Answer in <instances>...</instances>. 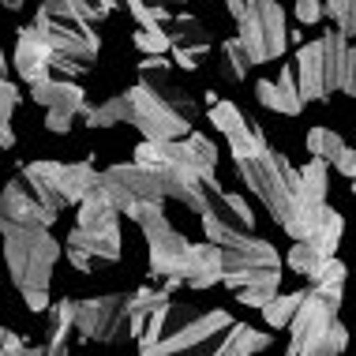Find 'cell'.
Returning a JSON list of instances; mask_svg holds the SVG:
<instances>
[{
	"mask_svg": "<svg viewBox=\"0 0 356 356\" xmlns=\"http://www.w3.org/2000/svg\"><path fill=\"white\" fill-rule=\"evenodd\" d=\"M128 98L131 128H139L143 139H184L199 113L184 86L172 79V60L161 56H147L139 64V83L128 90Z\"/></svg>",
	"mask_w": 356,
	"mask_h": 356,
	"instance_id": "6da1fadb",
	"label": "cell"
},
{
	"mask_svg": "<svg viewBox=\"0 0 356 356\" xmlns=\"http://www.w3.org/2000/svg\"><path fill=\"white\" fill-rule=\"evenodd\" d=\"M229 326L233 319L221 307L169 300L139 330V356H214Z\"/></svg>",
	"mask_w": 356,
	"mask_h": 356,
	"instance_id": "7a4b0ae2",
	"label": "cell"
},
{
	"mask_svg": "<svg viewBox=\"0 0 356 356\" xmlns=\"http://www.w3.org/2000/svg\"><path fill=\"white\" fill-rule=\"evenodd\" d=\"M4 233V266L31 312L49 307L53 266L60 259V240L45 225H23V221H0Z\"/></svg>",
	"mask_w": 356,
	"mask_h": 356,
	"instance_id": "3957f363",
	"label": "cell"
},
{
	"mask_svg": "<svg viewBox=\"0 0 356 356\" xmlns=\"http://www.w3.org/2000/svg\"><path fill=\"white\" fill-rule=\"evenodd\" d=\"M136 165L158 172L165 199H180L184 184L214 177L218 147L199 131H188L184 139H143L136 147Z\"/></svg>",
	"mask_w": 356,
	"mask_h": 356,
	"instance_id": "277c9868",
	"label": "cell"
},
{
	"mask_svg": "<svg viewBox=\"0 0 356 356\" xmlns=\"http://www.w3.org/2000/svg\"><path fill=\"white\" fill-rule=\"evenodd\" d=\"M221 285L240 296V304L263 307L282 293V255L270 240L244 233L240 240L221 248Z\"/></svg>",
	"mask_w": 356,
	"mask_h": 356,
	"instance_id": "5b68a950",
	"label": "cell"
},
{
	"mask_svg": "<svg viewBox=\"0 0 356 356\" xmlns=\"http://www.w3.org/2000/svg\"><path fill=\"white\" fill-rule=\"evenodd\" d=\"M34 26L42 31L45 42H49L60 75H83V72L94 68L102 38L94 31V23H86L75 8L60 4V0H38Z\"/></svg>",
	"mask_w": 356,
	"mask_h": 356,
	"instance_id": "8992f818",
	"label": "cell"
},
{
	"mask_svg": "<svg viewBox=\"0 0 356 356\" xmlns=\"http://www.w3.org/2000/svg\"><path fill=\"white\" fill-rule=\"evenodd\" d=\"M338 300L304 289V300L289 323V353L285 356H338L349 345V330L338 319Z\"/></svg>",
	"mask_w": 356,
	"mask_h": 356,
	"instance_id": "52a82bcc",
	"label": "cell"
},
{
	"mask_svg": "<svg viewBox=\"0 0 356 356\" xmlns=\"http://www.w3.org/2000/svg\"><path fill=\"white\" fill-rule=\"evenodd\" d=\"M349 38L338 26L326 31L315 42H304L296 49L293 72H296V86H300V98L312 102H330L334 90H341L345 83V64H349Z\"/></svg>",
	"mask_w": 356,
	"mask_h": 356,
	"instance_id": "ba28073f",
	"label": "cell"
},
{
	"mask_svg": "<svg viewBox=\"0 0 356 356\" xmlns=\"http://www.w3.org/2000/svg\"><path fill=\"white\" fill-rule=\"evenodd\" d=\"M236 172L248 184V191L274 214V221H282L289 203H293V184H296L293 161H289L282 150L266 147L263 154H255V158H240Z\"/></svg>",
	"mask_w": 356,
	"mask_h": 356,
	"instance_id": "9c48e42d",
	"label": "cell"
},
{
	"mask_svg": "<svg viewBox=\"0 0 356 356\" xmlns=\"http://www.w3.org/2000/svg\"><path fill=\"white\" fill-rule=\"evenodd\" d=\"M136 225L143 229L147 236V252H150V277H161L165 289H180V266H184V252H188V240L169 225L165 210L161 203H150V207H136L128 214Z\"/></svg>",
	"mask_w": 356,
	"mask_h": 356,
	"instance_id": "30bf717a",
	"label": "cell"
},
{
	"mask_svg": "<svg viewBox=\"0 0 356 356\" xmlns=\"http://www.w3.org/2000/svg\"><path fill=\"white\" fill-rule=\"evenodd\" d=\"M19 177L31 180V188L53 210H68L86 199V191L98 180V169L90 161H31V165H23Z\"/></svg>",
	"mask_w": 356,
	"mask_h": 356,
	"instance_id": "8fae6325",
	"label": "cell"
},
{
	"mask_svg": "<svg viewBox=\"0 0 356 356\" xmlns=\"http://www.w3.org/2000/svg\"><path fill=\"white\" fill-rule=\"evenodd\" d=\"M236 42L244 45V53L252 64L277 60L289 45L282 4H274V0H255V4L236 19Z\"/></svg>",
	"mask_w": 356,
	"mask_h": 356,
	"instance_id": "7c38bea8",
	"label": "cell"
},
{
	"mask_svg": "<svg viewBox=\"0 0 356 356\" xmlns=\"http://www.w3.org/2000/svg\"><path fill=\"white\" fill-rule=\"evenodd\" d=\"M94 188L109 199L117 214H131L136 207H150V203H165V191H161L158 172L143 169V165H136V161L102 169L98 180H94Z\"/></svg>",
	"mask_w": 356,
	"mask_h": 356,
	"instance_id": "4fadbf2b",
	"label": "cell"
},
{
	"mask_svg": "<svg viewBox=\"0 0 356 356\" xmlns=\"http://www.w3.org/2000/svg\"><path fill=\"white\" fill-rule=\"evenodd\" d=\"M131 293H105V296H86L75 300V334L94 345H113L131 334V315H128Z\"/></svg>",
	"mask_w": 356,
	"mask_h": 356,
	"instance_id": "5bb4252c",
	"label": "cell"
},
{
	"mask_svg": "<svg viewBox=\"0 0 356 356\" xmlns=\"http://www.w3.org/2000/svg\"><path fill=\"white\" fill-rule=\"evenodd\" d=\"M326 188H330V165L319 158L304 161L300 169H296V184H293V203H289L285 218L277 221V225L285 229L293 240H300L307 229L319 221V214L330 203H326Z\"/></svg>",
	"mask_w": 356,
	"mask_h": 356,
	"instance_id": "9a60e30c",
	"label": "cell"
},
{
	"mask_svg": "<svg viewBox=\"0 0 356 356\" xmlns=\"http://www.w3.org/2000/svg\"><path fill=\"white\" fill-rule=\"evenodd\" d=\"M120 252H124L120 225H113V229H83V225H75L68 233V240H64V255H68L72 266L83 270V274L117 266Z\"/></svg>",
	"mask_w": 356,
	"mask_h": 356,
	"instance_id": "2e32d148",
	"label": "cell"
},
{
	"mask_svg": "<svg viewBox=\"0 0 356 356\" xmlns=\"http://www.w3.org/2000/svg\"><path fill=\"white\" fill-rule=\"evenodd\" d=\"M199 221H203V233H207L210 244L225 248V244H233V240H240L244 233H252L255 214H252V207H248L240 195L218 188L214 195H210V203L203 207Z\"/></svg>",
	"mask_w": 356,
	"mask_h": 356,
	"instance_id": "e0dca14e",
	"label": "cell"
},
{
	"mask_svg": "<svg viewBox=\"0 0 356 356\" xmlns=\"http://www.w3.org/2000/svg\"><path fill=\"white\" fill-rule=\"evenodd\" d=\"M31 102L38 105H45V128L56 131V136H64V131H72V124L75 117L83 113V105H86V90L75 79H42V83H34L31 86Z\"/></svg>",
	"mask_w": 356,
	"mask_h": 356,
	"instance_id": "ac0fdd59",
	"label": "cell"
},
{
	"mask_svg": "<svg viewBox=\"0 0 356 356\" xmlns=\"http://www.w3.org/2000/svg\"><path fill=\"white\" fill-rule=\"evenodd\" d=\"M210 124L221 131V136L229 139V150H233V158H255V154H263L270 143H266L263 128H255L252 120L240 113V105L233 102H214L210 105Z\"/></svg>",
	"mask_w": 356,
	"mask_h": 356,
	"instance_id": "d6986e66",
	"label": "cell"
},
{
	"mask_svg": "<svg viewBox=\"0 0 356 356\" xmlns=\"http://www.w3.org/2000/svg\"><path fill=\"white\" fill-rule=\"evenodd\" d=\"M60 218V210H53L42 195L31 188V180L15 177L8 180V188L0 191V221H23V225H45Z\"/></svg>",
	"mask_w": 356,
	"mask_h": 356,
	"instance_id": "ffe728a7",
	"label": "cell"
},
{
	"mask_svg": "<svg viewBox=\"0 0 356 356\" xmlns=\"http://www.w3.org/2000/svg\"><path fill=\"white\" fill-rule=\"evenodd\" d=\"M210 45H214V38H210V26L199 15L180 12L169 23V53H172V64H177V68L195 72L199 60L210 53Z\"/></svg>",
	"mask_w": 356,
	"mask_h": 356,
	"instance_id": "44dd1931",
	"label": "cell"
},
{
	"mask_svg": "<svg viewBox=\"0 0 356 356\" xmlns=\"http://www.w3.org/2000/svg\"><path fill=\"white\" fill-rule=\"evenodd\" d=\"M12 68L15 75L23 83H42V79H49V75L56 72V56L49 49V42L42 38V31L31 23V26H23L15 38V56H12Z\"/></svg>",
	"mask_w": 356,
	"mask_h": 356,
	"instance_id": "7402d4cb",
	"label": "cell"
},
{
	"mask_svg": "<svg viewBox=\"0 0 356 356\" xmlns=\"http://www.w3.org/2000/svg\"><path fill=\"white\" fill-rule=\"evenodd\" d=\"M255 98L263 109L270 113H282V117H300L304 113V98H300V86H296V72L293 64H285L277 72V79H259L255 83Z\"/></svg>",
	"mask_w": 356,
	"mask_h": 356,
	"instance_id": "603a6c76",
	"label": "cell"
},
{
	"mask_svg": "<svg viewBox=\"0 0 356 356\" xmlns=\"http://www.w3.org/2000/svg\"><path fill=\"white\" fill-rule=\"evenodd\" d=\"M180 282L188 289H210L221 282V248L218 244H188L184 266H180Z\"/></svg>",
	"mask_w": 356,
	"mask_h": 356,
	"instance_id": "cb8c5ba5",
	"label": "cell"
},
{
	"mask_svg": "<svg viewBox=\"0 0 356 356\" xmlns=\"http://www.w3.org/2000/svg\"><path fill=\"white\" fill-rule=\"evenodd\" d=\"M75 334V300H60L49 307V323H45V341L38 345V356H68Z\"/></svg>",
	"mask_w": 356,
	"mask_h": 356,
	"instance_id": "d4e9b609",
	"label": "cell"
},
{
	"mask_svg": "<svg viewBox=\"0 0 356 356\" xmlns=\"http://www.w3.org/2000/svg\"><path fill=\"white\" fill-rule=\"evenodd\" d=\"M307 150H312V158L334 165L338 172L349 169V158H353V147L338 136V131H330V128H312V131H307Z\"/></svg>",
	"mask_w": 356,
	"mask_h": 356,
	"instance_id": "484cf974",
	"label": "cell"
},
{
	"mask_svg": "<svg viewBox=\"0 0 356 356\" xmlns=\"http://www.w3.org/2000/svg\"><path fill=\"white\" fill-rule=\"evenodd\" d=\"M266 345H270V334L255 330V326H248V323H233L225 330V338L218 341L214 356H255V353H263Z\"/></svg>",
	"mask_w": 356,
	"mask_h": 356,
	"instance_id": "4316f807",
	"label": "cell"
},
{
	"mask_svg": "<svg viewBox=\"0 0 356 356\" xmlns=\"http://www.w3.org/2000/svg\"><path fill=\"white\" fill-rule=\"evenodd\" d=\"M341 233H345V218L334 207H326L319 214V221H315L300 240H304V244H312L323 259H330L334 252H338V244H341Z\"/></svg>",
	"mask_w": 356,
	"mask_h": 356,
	"instance_id": "83f0119b",
	"label": "cell"
},
{
	"mask_svg": "<svg viewBox=\"0 0 356 356\" xmlns=\"http://www.w3.org/2000/svg\"><path fill=\"white\" fill-rule=\"evenodd\" d=\"M83 124L86 128H117V124H131V98L128 90L124 94H113V98H105L102 105H83Z\"/></svg>",
	"mask_w": 356,
	"mask_h": 356,
	"instance_id": "f1b7e54d",
	"label": "cell"
},
{
	"mask_svg": "<svg viewBox=\"0 0 356 356\" xmlns=\"http://www.w3.org/2000/svg\"><path fill=\"white\" fill-rule=\"evenodd\" d=\"M169 304V289L165 285H158V289H150V285H143L131 293V300H128V315H131V334L139 338V330L150 323V315H158L161 307Z\"/></svg>",
	"mask_w": 356,
	"mask_h": 356,
	"instance_id": "f546056e",
	"label": "cell"
},
{
	"mask_svg": "<svg viewBox=\"0 0 356 356\" xmlns=\"http://www.w3.org/2000/svg\"><path fill=\"white\" fill-rule=\"evenodd\" d=\"M124 4H128V12L136 15L139 26H150V23L165 26L180 15V8H184L188 0H124Z\"/></svg>",
	"mask_w": 356,
	"mask_h": 356,
	"instance_id": "4dcf8cb0",
	"label": "cell"
},
{
	"mask_svg": "<svg viewBox=\"0 0 356 356\" xmlns=\"http://www.w3.org/2000/svg\"><path fill=\"white\" fill-rule=\"evenodd\" d=\"M345 277H349V270H345V263L341 259H323V266L315 270L307 282H312L315 293H323V296H330V300H338L341 304V296H345Z\"/></svg>",
	"mask_w": 356,
	"mask_h": 356,
	"instance_id": "1f68e13d",
	"label": "cell"
},
{
	"mask_svg": "<svg viewBox=\"0 0 356 356\" xmlns=\"http://www.w3.org/2000/svg\"><path fill=\"white\" fill-rule=\"evenodd\" d=\"M19 86L8 79V75H0V147L4 150H12L15 147V128H12V117H15V109H19Z\"/></svg>",
	"mask_w": 356,
	"mask_h": 356,
	"instance_id": "d6a6232c",
	"label": "cell"
},
{
	"mask_svg": "<svg viewBox=\"0 0 356 356\" xmlns=\"http://www.w3.org/2000/svg\"><path fill=\"white\" fill-rule=\"evenodd\" d=\"M248 72H252V60H248L244 45H240L236 38L221 42V79L225 83H244Z\"/></svg>",
	"mask_w": 356,
	"mask_h": 356,
	"instance_id": "836d02e7",
	"label": "cell"
},
{
	"mask_svg": "<svg viewBox=\"0 0 356 356\" xmlns=\"http://www.w3.org/2000/svg\"><path fill=\"white\" fill-rule=\"evenodd\" d=\"M304 300V293H277L270 304H263L259 312H263V319L270 330H285L289 323H293V315H296V307H300Z\"/></svg>",
	"mask_w": 356,
	"mask_h": 356,
	"instance_id": "e575fe53",
	"label": "cell"
},
{
	"mask_svg": "<svg viewBox=\"0 0 356 356\" xmlns=\"http://www.w3.org/2000/svg\"><path fill=\"white\" fill-rule=\"evenodd\" d=\"M319 266H323V255L312 244H304V240H293V248H289V270H296L300 277H312Z\"/></svg>",
	"mask_w": 356,
	"mask_h": 356,
	"instance_id": "d590c367",
	"label": "cell"
},
{
	"mask_svg": "<svg viewBox=\"0 0 356 356\" xmlns=\"http://www.w3.org/2000/svg\"><path fill=\"white\" fill-rule=\"evenodd\" d=\"M323 12H330L334 26H338L345 38L356 34V0H323Z\"/></svg>",
	"mask_w": 356,
	"mask_h": 356,
	"instance_id": "8d00e7d4",
	"label": "cell"
},
{
	"mask_svg": "<svg viewBox=\"0 0 356 356\" xmlns=\"http://www.w3.org/2000/svg\"><path fill=\"white\" fill-rule=\"evenodd\" d=\"M136 45L147 56H161V53H169V31H165V26H158V23L139 26V31H136Z\"/></svg>",
	"mask_w": 356,
	"mask_h": 356,
	"instance_id": "74e56055",
	"label": "cell"
},
{
	"mask_svg": "<svg viewBox=\"0 0 356 356\" xmlns=\"http://www.w3.org/2000/svg\"><path fill=\"white\" fill-rule=\"evenodd\" d=\"M0 356H38V345H26L15 330L0 326Z\"/></svg>",
	"mask_w": 356,
	"mask_h": 356,
	"instance_id": "f35d334b",
	"label": "cell"
},
{
	"mask_svg": "<svg viewBox=\"0 0 356 356\" xmlns=\"http://www.w3.org/2000/svg\"><path fill=\"white\" fill-rule=\"evenodd\" d=\"M293 15L300 19L304 26H315V23H323V0H296L293 4Z\"/></svg>",
	"mask_w": 356,
	"mask_h": 356,
	"instance_id": "ab89813d",
	"label": "cell"
},
{
	"mask_svg": "<svg viewBox=\"0 0 356 356\" xmlns=\"http://www.w3.org/2000/svg\"><path fill=\"white\" fill-rule=\"evenodd\" d=\"M341 90L356 98V45L349 49V64H345V83H341Z\"/></svg>",
	"mask_w": 356,
	"mask_h": 356,
	"instance_id": "60d3db41",
	"label": "cell"
},
{
	"mask_svg": "<svg viewBox=\"0 0 356 356\" xmlns=\"http://www.w3.org/2000/svg\"><path fill=\"white\" fill-rule=\"evenodd\" d=\"M252 4H255V0H225V8H229V15H233V19H240Z\"/></svg>",
	"mask_w": 356,
	"mask_h": 356,
	"instance_id": "b9f144b4",
	"label": "cell"
},
{
	"mask_svg": "<svg viewBox=\"0 0 356 356\" xmlns=\"http://www.w3.org/2000/svg\"><path fill=\"white\" fill-rule=\"evenodd\" d=\"M345 177L356 180V150H353V158H349V169H345Z\"/></svg>",
	"mask_w": 356,
	"mask_h": 356,
	"instance_id": "7bdbcfd3",
	"label": "cell"
},
{
	"mask_svg": "<svg viewBox=\"0 0 356 356\" xmlns=\"http://www.w3.org/2000/svg\"><path fill=\"white\" fill-rule=\"evenodd\" d=\"M0 75H8V56H4V49H0Z\"/></svg>",
	"mask_w": 356,
	"mask_h": 356,
	"instance_id": "ee69618b",
	"label": "cell"
},
{
	"mask_svg": "<svg viewBox=\"0 0 356 356\" xmlns=\"http://www.w3.org/2000/svg\"><path fill=\"white\" fill-rule=\"evenodd\" d=\"M353 195H356V180H353Z\"/></svg>",
	"mask_w": 356,
	"mask_h": 356,
	"instance_id": "f6af8a7d",
	"label": "cell"
}]
</instances>
